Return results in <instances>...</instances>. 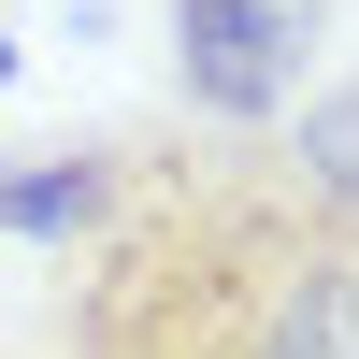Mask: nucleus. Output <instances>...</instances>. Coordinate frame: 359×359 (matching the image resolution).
Instances as JSON below:
<instances>
[{
  "instance_id": "nucleus-5",
  "label": "nucleus",
  "mask_w": 359,
  "mask_h": 359,
  "mask_svg": "<svg viewBox=\"0 0 359 359\" xmlns=\"http://www.w3.org/2000/svg\"><path fill=\"white\" fill-rule=\"evenodd\" d=\"M0 359H15V345H0Z\"/></svg>"
},
{
  "instance_id": "nucleus-1",
  "label": "nucleus",
  "mask_w": 359,
  "mask_h": 359,
  "mask_svg": "<svg viewBox=\"0 0 359 359\" xmlns=\"http://www.w3.org/2000/svg\"><path fill=\"white\" fill-rule=\"evenodd\" d=\"M57 259V359H359V216L273 130L115 144V201Z\"/></svg>"
},
{
  "instance_id": "nucleus-3",
  "label": "nucleus",
  "mask_w": 359,
  "mask_h": 359,
  "mask_svg": "<svg viewBox=\"0 0 359 359\" xmlns=\"http://www.w3.org/2000/svg\"><path fill=\"white\" fill-rule=\"evenodd\" d=\"M101 201H115V144H43L0 172V245H72Z\"/></svg>"
},
{
  "instance_id": "nucleus-2",
  "label": "nucleus",
  "mask_w": 359,
  "mask_h": 359,
  "mask_svg": "<svg viewBox=\"0 0 359 359\" xmlns=\"http://www.w3.org/2000/svg\"><path fill=\"white\" fill-rule=\"evenodd\" d=\"M331 0H172V86L201 130H273L316 72Z\"/></svg>"
},
{
  "instance_id": "nucleus-4",
  "label": "nucleus",
  "mask_w": 359,
  "mask_h": 359,
  "mask_svg": "<svg viewBox=\"0 0 359 359\" xmlns=\"http://www.w3.org/2000/svg\"><path fill=\"white\" fill-rule=\"evenodd\" d=\"M302 130H273L287 144V172H302L331 216H359V86H316V101H287Z\"/></svg>"
}]
</instances>
